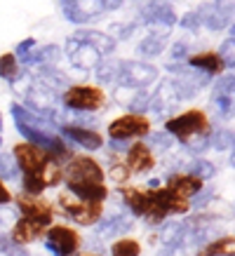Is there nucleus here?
<instances>
[{
	"label": "nucleus",
	"instance_id": "nucleus-1",
	"mask_svg": "<svg viewBox=\"0 0 235 256\" xmlns=\"http://www.w3.org/2000/svg\"><path fill=\"white\" fill-rule=\"evenodd\" d=\"M68 193L78 195L90 202H104L108 195V188L104 186V170L94 158L87 156H73L66 164L64 176Z\"/></svg>",
	"mask_w": 235,
	"mask_h": 256
},
{
	"label": "nucleus",
	"instance_id": "nucleus-2",
	"mask_svg": "<svg viewBox=\"0 0 235 256\" xmlns=\"http://www.w3.org/2000/svg\"><path fill=\"white\" fill-rule=\"evenodd\" d=\"M122 198H125L127 207H130L136 216H144L148 224H160V221L167 216L162 202H160V198H158V190L125 188V190H122Z\"/></svg>",
	"mask_w": 235,
	"mask_h": 256
},
{
	"label": "nucleus",
	"instance_id": "nucleus-3",
	"mask_svg": "<svg viewBox=\"0 0 235 256\" xmlns=\"http://www.w3.org/2000/svg\"><path fill=\"white\" fill-rule=\"evenodd\" d=\"M164 130L170 134H174L179 141L188 144L190 139L196 136H202V134L210 132V120L204 116V110H198V108H190L186 113H181L176 118H170L164 122Z\"/></svg>",
	"mask_w": 235,
	"mask_h": 256
},
{
	"label": "nucleus",
	"instance_id": "nucleus-4",
	"mask_svg": "<svg viewBox=\"0 0 235 256\" xmlns=\"http://www.w3.org/2000/svg\"><path fill=\"white\" fill-rule=\"evenodd\" d=\"M12 158H14L16 167L24 172V176H36V178H40V172L45 170V164L50 162L52 153H50V150H45V148L36 146V144L24 141V144H16V146H14V153H12Z\"/></svg>",
	"mask_w": 235,
	"mask_h": 256
},
{
	"label": "nucleus",
	"instance_id": "nucleus-5",
	"mask_svg": "<svg viewBox=\"0 0 235 256\" xmlns=\"http://www.w3.org/2000/svg\"><path fill=\"white\" fill-rule=\"evenodd\" d=\"M64 14L73 24H85L99 16L104 10H118L122 0H62Z\"/></svg>",
	"mask_w": 235,
	"mask_h": 256
},
{
	"label": "nucleus",
	"instance_id": "nucleus-6",
	"mask_svg": "<svg viewBox=\"0 0 235 256\" xmlns=\"http://www.w3.org/2000/svg\"><path fill=\"white\" fill-rule=\"evenodd\" d=\"M59 204L64 207V212L68 214L76 224H82V226H92L102 218V202H90V200H82L78 195L73 193H62L59 195Z\"/></svg>",
	"mask_w": 235,
	"mask_h": 256
},
{
	"label": "nucleus",
	"instance_id": "nucleus-7",
	"mask_svg": "<svg viewBox=\"0 0 235 256\" xmlns=\"http://www.w3.org/2000/svg\"><path fill=\"white\" fill-rule=\"evenodd\" d=\"M64 104L73 110H96L106 106V94L96 85H73L64 92Z\"/></svg>",
	"mask_w": 235,
	"mask_h": 256
},
{
	"label": "nucleus",
	"instance_id": "nucleus-8",
	"mask_svg": "<svg viewBox=\"0 0 235 256\" xmlns=\"http://www.w3.org/2000/svg\"><path fill=\"white\" fill-rule=\"evenodd\" d=\"M150 132V120L146 116H136V113H127V116L116 118L108 124V136L110 139H141Z\"/></svg>",
	"mask_w": 235,
	"mask_h": 256
},
{
	"label": "nucleus",
	"instance_id": "nucleus-9",
	"mask_svg": "<svg viewBox=\"0 0 235 256\" xmlns=\"http://www.w3.org/2000/svg\"><path fill=\"white\" fill-rule=\"evenodd\" d=\"M47 247L56 256H73L80 247V235L73 228L66 226H54L47 230Z\"/></svg>",
	"mask_w": 235,
	"mask_h": 256
},
{
	"label": "nucleus",
	"instance_id": "nucleus-10",
	"mask_svg": "<svg viewBox=\"0 0 235 256\" xmlns=\"http://www.w3.org/2000/svg\"><path fill=\"white\" fill-rule=\"evenodd\" d=\"M16 202H19V210H22L24 218H28V221L42 226V228L52 221V204L45 198H40V195H22Z\"/></svg>",
	"mask_w": 235,
	"mask_h": 256
},
{
	"label": "nucleus",
	"instance_id": "nucleus-11",
	"mask_svg": "<svg viewBox=\"0 0 235 256\" xmlns=\"http://www.w3.org/2000/svg\"><path fill=\"white\" fill-rule=\"evenodd\" d=\"M118 76H120V80H125L127 87H144L158 78V70L150 64L125 62L118 66Z\"/></svg>",
	"mask_w": 235,
	"mask_h": 256
},
{
	"label": "nucleus",
	"instance_id": "nucleus-12",
	"mask_svg": "<svg viewBox=\"0 0 235 256\" xmlns=\"http://www.w3.org/2000/svg\"><path fill=\"white\" fill-rule=\"evenodd\" d=\"M167 190L176 198H184V200H190L193 195L200 193V188H202V181L193 174H174L170 181H167Z\"/></svg>",
	"mask_w": 235,
	"mask_h": 256
},
{
	"label": "nucleus",
	"instance_id": "nucleus-13",
	"mask_svg": "<svg viewBox=\"0 0 235 256\" xmlns=\"http://www.w3.org/2000/svg\"><path fill=\"white\" fill-rule=\"evenodd\" d=\"M68 56L78 68H92V66H96V64L102 62V54H99L92 45L80 42V40H76V38L70 40V45H68Z\"/></svg>",
	"mask_w": 235,
	"mask_h": 256
},
{
	"label": "nucleus",
	"instance_id": "nucleus-14",
	"mask_svg": "<svg viewBox=\"0 0 235 256\" xmlns=\"http://www.w3.org/2000/svg\"><path fill=\"white\" fill-rule=\"evenodd\" d=\"M188 66L198 70H204L210 76H219L221 70L226 68V64L219 56V52H198V54H190L188 56Z\"/></svg>",
	"mask_w": 235,
	"mask_h": 256
},
{
	"label": "nucleus",
	"instance_id": "nucleus-15",
	"mask_svg": "<svg viewBox=\"0 0 235 256\" xmlns=\"http://www.w3.org/2000/svg\"><path fill=\"white\" fill-rule=\"evenodd\" d=\"M156 164L153 160V153H150V148L146 144H134L130 150H127V170L132 172H148L150 167Z\"/></svg>",
	"mask_w": 235,
	"mask_h": 256
},
{
	"label": "nucleus",
	"instance_id": "nucleus-16",
	"mask_svg": "<svg viewBox=\"0 0 235 256\" xmlns=\"http://www.w3.org/2000/svg\"><path fill=\"white\" fill-rule=\"evenodd\" d=\"M64 134L68 136L70 141H76L78 146L87 148V150H96V148L104 146V139L92 130H85V127H76V124H66L64 127Z\"/></svg>",
	"mask_w": 235,
	"mask_h": 256
},
{
	"label": "nucleus",
	"instance_id": "nucleus-17",
	"mask_svg": "<svg viewBox=\"0 0 235 256\" xmlns=\"http://www.w3.org/2000/svg\"><path fill=\"white\" fill-rule=\"evenodd\" d=\"M73 38L80 40V42L92 45L99 54H110V52L116 50V40L108 38V36H104V33H99V31H78Z\"/></svg>",
	"mask_w": 235,
	"mask_h": 256
},
{
	"label": "nucleus",
	"instance_id": "nucleus-18",
	"mask_svg": "<svg viewBox=\"0 0 235 256\" xmlns=\"http://www.w3.org/2000/svg\"><path fill=\"white\" fill-rule=\"evenodd\" d=\"M42 230H45L42 226L33 224V221H28V218L22 216L14 224V228H12V240H14L16 244H28V242L36 240V238H38Z\"/></svg>",
	"mask_w": 235,
	"mask_h": 256
},
{
	"label": "nucleus",
	"instance_id": "nucleus-19",
	"mask_svg": "<svg viewBox=\"0 0 235 256\" xmlns=\"http://www.w3.org/2000/svg\"><path fill=\"white\" fill-rule=\"evenodd\" d=\"M233 254H235V240L228 235V238H221V240L207 244L198 256H233Z\"/></svg>",
	"mask_w": 235,
	"mask_h": 256
},
{
	"label": "nucleus",
	"instance_id": "nucleus-20",
	"mask_svg": "<svg viewBox=\"0 0 235 256\" xmlns=\"http://www.w3.org/2000/svg\"><path fill=\"white\" fill-rule=\"evenodd\" d=\"M19 70H22V66H19V59H16V54L8 52V54L0 56V78H2V80L14 82V80L19 78Z\"/></svg>",
	"mask_w": 235,
	"mask_h": 256
},
{
	"label": "nucleus",
	"instance_id": "nucleus-21",
	"mask_svg": "<svg viewBox=\"0 0 235 256\" xmlns=\"http://www.w3.org/2000/svg\"><path fill=\"white\" fill-rule=\"evenodd\" d=\"M141 247L136 240H130V238H122L118 240L113 247H110V254L113 256H139Z\"/></svg>",
	"mask_w": 235,
	"mask_h": 256
},
{
	"label": "nucleus",
	"instance_id": "nucleus-22",
	"mask_svg": "<svg viewBox=\"0 0 235 256\" xmlns=\"http://www.w3.org/2000/svg\"><path fill=\"white\" fill-rule=\"evenodd\" d=\"M16 162H14V158L12 156H0V176L2 178H12L16 176Z\"/></svg>",
	"mask_w": 235,
	"mask_h": 256
},
{
	"label": "nucleus",
	"instance_id": "nucleus-23",
	"mask_svg": "<svg viewBox=\"0 0 235 256\" xmlns=\"http://www.w3.org/2000/svg\"><path fill=\"white\" fill-rule=\"evenodd\" d=\"M162 40L160 38H148V40H144L139 47V52L141 54H160L162 52Z\"/></svg>",
	"mask_w": 235,
	"mask_h": 256
},
{
	"label": "nucleus",
	"instance_id": "nucleus-24",
	"mask_svg": "<svg viewBox=\"0 0 235 256\" xmlns=\"http://www.w3.org/2000/svg\"><path fill=\"white\" fill-rule=\"evenodd\" d=\"M219 56L224 59V64H226V68H230V66H233V62H235V56H233V40H226V42L221 45Z\"/></svg>",
	"mask_w": 235,
	"mask_h": 256
},
{
	"label": "nucleus",
	"instance_id": "nucleus-25",
	"mask_svg": "<svg viewBox=\"0 0 235 256\" xmlns=\"http://www.w3.org/2000/svg\"><path fill=\"white\" fill-rule=\"evenodd\" d=\"M108 176L113 178V181H125V178L130 176V170H127V164L116 162V164H113V167L108 170Z\"/></svg>",
	"mask_w": 235,
	"mask_h": 256
},
{
	"label": "nucleus",
	"instance_id": "nucleus-26",
	"mask_svg": "<svg viewBox=\"0 0 235 256\" xmlns=\"http://www.w3.org/2000/svg\"><path fill=\"white\" fill-rule=\"evenodd\" d=\"M33 45H36V40L33 38L22 40V42H19V50H16V54H28V52L33 50Z\"/></svg>",
	"mask_w": 235,
	"mask_h": 256
},
{
	"label": "nucleus",
	"instance_id": "nucleus-27",
	"mask_svg": "<svg viewBox=\"0 0 235 256\" xmlns=\"http://www.w3.org/2000/svg\"><path fill=\"white\" fill-rule=\"evenodd\" d=\"M10 200H12V193H10L8 188H5V184L0 181V204H8Z\"/></svg>",
	"mask_w": 235,
	"mask_h": 256
},
{
	"label": "nucleus",
	"instance_id": "nucleus-28",
	"mask_svg": "<svg viewBox=\"0 0 235 256\" xmlns=\"http://www.w3.org/2000/svg\"><path fill=\"white\" fill-rule=\"evenodd\" d=\"M80 256H99V254H80Z\"/></svg>",
	"mask_w": 235,
	"mask_h": 256
},
{
	"label": "nucleus",
	"instance_id": "nucleus-29",
	"mask_svg": "<svg viewBox=\"0 0 235 256\" xmlns=\"http://www.w3.org/2000/svg\"><path fill=\"white\" fill-rule=\"evenodd\" d=\"M0 130H2V120H0Z\"/></svg>",
	"mask_w": 235,
	"mask_h": 256
},
{
	"label": "nucleus",
	"instance_id": "nucleus-30",
	"mask_svg": "<svg viewBox=\"0 0 235 256\" xmlns=\"http://www.w3.org/2000/svg\"><path fill=\"white\" fill-rule=\"evenodd\" d=\"M0 146H2V139H0Z\"/></svg>",
	"mask_w": 235,
	"mask_h": 256
}]
</instances>
